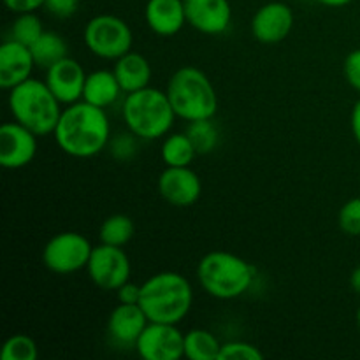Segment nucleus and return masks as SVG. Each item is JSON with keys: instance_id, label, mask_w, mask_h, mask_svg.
Returning a JSON list of instances; mask_svg holds the SVG:
<instances>
[{"instance_id": "2eb2a0df", "label": "nucleus", "mask_w": 360, "mask_h": 360, "mask_svg": "<svg viewBox=\"0 0 360 360\" xmlns=\"http://www.w3.org/2000/svg\"><path fill=\"white\" fill-rule=\"evenodd\" d=\"M186 23L200 34H224L232 20V7L229 0H183Z\"/></svg>"}, {"instance_id": "4c0bfd02", "label": "nucleus", "mask_w": 360, "mask_h": 360, "mask_svg": "<svg viewBox=\"0 0 360 360\" xmlns=\"http://www.w3.org/2000/svg\"><path fill=\"white\" fill-rule=\"evenodd\" d=\"M357 323H359V329H360V306H359V309H357Z\"/></svg>"}, {"instance_id": "72a5a7b5", "label": "nucleus", "mask_w": 360, "mask_h": 360, "mask_svg": "<svg viewBox=\"0 0 360 360\" xmlns=\"http://www.w3.org/2000/svg\"><path fill=\"white\" fill-rule=\"evenodd\" d=\"M118 301L125 302V304H139L141 299V285L132 283V281H127L125 285L118 288Z\"/></svg>"}, {"instance_id": "f3484780", "label": "nucleus", "mask_w": 360, "mask_h": 360, "mask_svg": "<svg viewBox=\"0 0 360 360\" xmlns=\"http://www.w3.org/2000/svg\"><path fill=\"white\" fill-rule=\"evenodd\" d=\"M148 323H150V320L139 304L120 302L109 315L108 333L116 343L136 347L137 340L146 329Z\"/></svg>"}, {"instance_id": "412c9836", "label": "nucleus", "mask_w": 360, "mask_h": 360, "mask_svg": "<svg viewBox=\"0 0 360 360\" xmlns=\"http://www.w3.org/2000/svg\"><path fill=\"white\" fill-rule=\"evenodd\" d=\"M30 49L32 55H34L35 65L46 70L55 65V63H58L60 60L67 58V51H69L65 39L56 34V32L48 30L32 44Z\"/></svg>"}, {"instance_id": "ddd939ff", "label": "nucleus", "mask_w": 360, "mask_h": 360, "mask_svg": "<svg viewBox=\"0 0 360 360\" xmlns=\"http://www.w3.org/2000/svg\"><path fill=\"white\" fill-rule=\"evenodd\" d=\"M158 192L171 206L188 207L199 200L202 183L190 167H165L158 178Z\"/></svg>"}, {"instance_id": "9b49d317", "label": "nucleus", "mask_w": 360, "mask_h": 360, "mask_svg": "<svg viewBox=\"0 0 360 360\" xmlns=\"http://www.w3.org/2000/svg\"><path fill=\"white\" fill-rule=\"evenodd\" d=\"M37 137L16 120L4 123L0 127V165L4 169L27 167L37 153Z\"/></svg>"}, {"instance_id": "39448f33", "label": "nucleus", "mask_w": 360, "mask_h": 360, "mask_svg": "<svg viewBox=\"0 0 360 360\" xmlns=\"http://www.w3.org/2000/svg\"><path fill=\"white\" fill-rule=\"evenodd\" d=\"M169 101L176 116L195 122L213 118L218 111V97L210 77L197 67H181L171 76L167 83Z\"/></svg>"}, {"instance_id": "5701e85b", "label": "nucleus", "mask_w": 360, "mask_h": 360, "mask_svg": "<svg viewBox=\"0 0 360 360\" xmlns=\"http://www.w3.org/2000/svg\"><path fill=\"white\" fill-rule=\"evenodd\" d=\"M197 157L195 146L185 134H171L162 144V160L167 167H190Z\"/></svg>"}, {"instance_id": "393cba45", "label": "nucleus", "mask_w": 360, "mask_h": 360, "mask_svg": "<svg viewBox=\"0 0 360 360\" xmlns=\"http://www.w3.org/2000/svg\"><path fill=\"white\" fill-rule=\"evenodd\" d=\"M186 136L190 137L195 146L197 155H207L217 148L218 144V129L213 123V118H204L190 122L186 129Z\"/></svg>"}, {"instance_id": "9d476101", "label": "nucleus", "mask_w": 360, "mask_h": 360, "mask_svg": "<svg viewBox=\"0 0 360 360\" xmlns=\"http://www.w3.org/2000/svg\"><path fill=\"white\" fill-rule=\"evenodd\" d=\"M146 360H179L185 355V334L174 323L150 322L136 343Z\"/></svg>"}, {"instance_id": "7c9ffc66", "label": "nucleus", "mask_w": 360, "mask_h": 360, "mask_svg": "<svg viewBox=\"0 0 360 360\" xmlns=\"http://www.w3.org/2000/svg\"><path fill=\"white\" fill-rule=\"evenodd\" d=\"M343 72L348 84H350L352 88H355L357 91H360V48L354 49V51L345 58Z\"/></svg>"}, {"instance_id": "f704fd0d", "label": "nucleus", "mask_w": 360, "mask_h": 360, "mask_svg": "<svg viewBox=\"0 0 360 360\" xmlns=\"http://www.w3.org/2000/svg\"><path fill=\"white\" fill-rule=\"evenodd\" d=\"M350 123H352V132H354L355 141H357V144L360 146V98L357 101V104L354 105V109H352Z\"/></svg>"}, {"instance_id": "4be33fe9", "label": "nucleus", "mask_w": 360, "mask_h": 360, "mask_svg": "<svg viewBox=\"0 0 360 360\" xmlns=\"http://www.w3.org/2000/svg\"><path fill=\"white\" fill-rule=\"evenodd\" d=\"M221 343L206 329H192L185 334V357L190 360H220Z\"/></svg>"}, {"instance_id": "a211bd4d", "label": "nucleus", "mask_w": 360, "mask_h": 360, "mask_svg": "<svg viewBox=\"0 0 360 360\" xmlns=\"http://www.w3.org/2000/svg\"><path fill=\"white\" fill-rule=\"evenodd\" d=\"M144 18L151 32L160 37H172L186 23L183 0H148Z\"/></svg>"}, {"instance_id": "dca6fc26", "label": "nucleus", "mask_w": 360, "mask_h": 360, "mask_svg": "<svg viewBox=\"0 0 360 360\" xmlns=\"http://www.w3.org/2000/svg\"><path fill=\"white\" fill-rule=\"evenodd\" d=\"M35 67L34 55L28 46L6 39L0 46V86L4 90L18 86L30 77Z\"/></svg>"}, {"instance_id": "c85d7f7f", "label": "nucleus", "mask_w": 360, "mask_h": 360, "mask_svg": "<svg viewBox=\"0 0 360 360\" xmlns=\"http://www.w3.org/2000/svg\"><path fill=\"white\" fill-rule=\"evenodd\" d=\"M264 354L246 341H229L221 345L220 360H262Z\"/></svg>"}, {"instance_id": "aec40b11", "label": "nucleus", "mask_w": 360, "mask_h": 360, "mask_svg": "<svg viewBox=\"0 0 360 360\" xmlns=\"http://www.w3.org/2000/svg\"><path fill=\"white\" fill-rule=\"evenodd\" d=\"M122 91L118 77L112 70H95V72L88 74L86 81H84L83 101L105 109L118 101Z\"/></svg>"}, {"instance_id": "473e14b6", "label": "nucleus", "mask_w": 360, "mask_h": 360, "mask_svg": "<svg viewBox=\"0 0 360 360\" xmlns=\"http://www.w3.org/2000/svg\"><path fill=\"white\" fill-rule=\"evenodd\" d=\"M44 2L46 0H4L7 9L16 14L35 13L37 9L44 7Z\"/></svg>"}, {"instance_id": "e433bc0d", "label": "nucleus", "mask_w": 360, "mask_h": 360, "mask_svg": "<svg viewBox=\"0 0 360 360\" xmlns=\"http://www.w3.org/2000/svg\"><path fill=\"white\" fill-rule=\"evenodd\" d=\"M316 2L327 7H345L348 6V4L354 2V0H316Z\"/></svg>"}, {"instance_id": "0eeeda50", "label": "nucleus", "mask_w": 360, "mask_h": 360, "mask_svg": "<svg viewBox=\"0 0 360 360\" xmlns=\"http://www.w3.org/2000/svg\"><path fill=\"white\" fill-rule=\"evenodd\" d=\"M84 44L98 58L118 60L130 51L134 42L129 23L115 14H98L86 23Z\"/></svg>"}, {"instance_id": "bb28decb", "label": "nucleus", "mask_w": 360, "mask_h": 360, "mask_svg": "<svg viewBox=\"0 0 360 360\" xmlns=\"http://www.w3.org/2000/svg\"><path fill=\"white\" fill-rule=\"evenodd\" d=\"M39 357L37 343L27 334H14L0 350L2 360H35Z\"/></svg>"}, {"instance_id": "20e7f679", "label": "nucleus", "mask_w": 360, "mask_h": 360, "mask_svg": "<svg viewBox=\"0 0 360 360\" xmlns=\"http://www.w3.org/2000/svg\"><path fill=\"white\" fill-rule=\"evenodd\" d=\"M200 287L211 297L220 301L241 297L252 287L255 271L241 257L229 252H210L197 266Z\"/></svg>"}, {"instance_id": "f257e3e1", "label": "nucleus", "mask_w": 360, "mask_h": 360, "mask_svg": "<svg viewBox=\"0 0 360 360\" xmlns=\"http://www.w3.org/2000/svg\"><path fill=\"white\" fill-rule=\"evenodd\" d=\"M53 134L63 153L90 158L109 146L111 125L104 109L79 101L63 109Z\"/></svg>"}, {"instance_id": "4468645a", "label": "nucleus", "mask_w": 360, "mask_h": 360, "mask_svg": "<svg viewBox=\"0 0 360 360\" xmlns=\"http://www.w3.org/2000/svg\"><path fill=\"white\" fill-rule=\"evenodd\" d=\"M86 76L81 63L67 56L46 70V84L62 104L70 105L83 101Z\"/></svg>"}, {"instance_id": "7ed1b4c3", "label": "nucleus", "mask_w": 360, "mask_h": 360, "mask_svg": "<svg viewBox=\"0 0 360 360\" xmlns=\"http://www.w3.org/2000/svg\"><path fill=\"white\" fill-rule=\"evenodd\" d=\"M9 91L11 115L18 123L30 129L37 136L55 132L63 109L60 108L62 102L53 95L46 81L28 77Z\"/></svg>"}, {"instance_id": "cd10ccee", "label": "nucleus", "mask_w": 360, "mask_h": 360, "mask_svg": "<svg viewBox=\"0 0 360 360\" xmlns=\"http://www.w3.org/2000/svg\"><path fill=\"white\" fill-rule=\"evenodd\" d=\"M338 224L347 236H360V197L347 200L338 213Z\"/></svg>"}, {"instance_id": "c9c22d12", "label": "nucleus", "mask_w": 360, "mask_h": 360, "mask_svg": "<svg viewBox=\"0 0 360 360\" xmlns=\"http://www.w3.org/2000/svg\"><path fill=\"white\" fill-rule=\"evenodd\" d=\"M350 285H352V288H354V292H357V294L360 295V264L355 267L354 271H352Z\"/></svg>"}, {"instance_id": "6e6552de", "label": "nucleus", "mask_w": 360, "mask_h": 360, "mask_svg": "<svg viewBox=\"0 0 360 360\" xmlns=\"http://www.w3.org/2000/svg\"><path fill=\"white\" fill-rule=\"evenodd\" d=\"M94 246L79 232H60L46 243L42 262L51 273L72 274L86 269Z\"/></svg>"}, {"instance_id": "2f4dec72", "label": "nucleus", "mask_w": 360, "mask_h": 360, "mask_svg": "<svg viewBox=\"0 0 360 360\" xmlns=\"http://www.w3.org/2000/svg\"><path fill=\"white\" fill-rule=\"evenodd\" d=\"M44 7L56 18H69L79 7V0H46Z\"/></svg>"}, {"instance_id": "423d86ee", "label": "nucleus", "mask_w": 360, "mask_h": 360, "mask_svg": "<svg viewBox=\"0 0 360 360\" xmlns=\"http://www.w3.org/2000/svg\"><path fill=\"white\" fill-rule=\"evenodd\" d=\"M176 112L167 94L157 88L127 94L123 102V120L132 134L143 141L164 137L174 123Z\"/></svg>"}, {"instance_id": "6ab92c4d", "label": "nucleus", "mask_w": 360, "mask_h": 360, "mask_svg": "<svg viewBox=\"0 0 360 360\" xmlns=\"http://www.w3.org/2000/svg\"><path fill=\"white\" fill-rule=\"evenodd\" d=\"M115 62L112 72L116 74L120 86L125 94H132V91L150 86L151 65L146 56H143L141 53L129 51Z\"/></svg>"}, {"instance_id": "1a4fd4ad", "label": "nucleus", "mask_w": 360, "mask_h": 360, "mask_svg": "<svg viewBox=\"0 0 360 360\" xmlns=\"http://www.w3.org/2000/svg\"><path fill=\"white\" fill-rule=\"evenodd\" d=\"M88 276L101 290H118L130 280V259L122 246L101 243L91 252L86 266Z\"/></svg>"}, {"instance_id": "f8f14e48", "label": "nucleus", "mask_w": 360, "mask_h": 360, "mask_svg": "<svg viewBox=\"0 0 360 360\" xmlns=\"http://www.w3.org/2000/svg\"><path fill=\"white\" fill-rule=\"evenodd\" d=\"M294 11L283 2H267L252 18L253 37L262 44H278L294 28Z\"/></svg>"}, {"instance_id": "b1692460", "label": "nucleus", "mask_w": 360, "mask_h": 360, "mask_svg": "<svg viewBox=\"0 0 360 360\" xmlns=\"http://www.w3.org/2000/svg\"><path fill=\"white\" fill-rule=\"evenodd\" d=\"M134 234H136V225H134L132 218L127 214H111L102 221L101 231H98L101 243L122 246V248L132 241Z\"/></svg>"}, {"instance_id": "f03ea898", "label": "nucleus", "mask_w": 360, "mask_h": 360, "mask_svg": "<svg viewBox=\"0 0 360 360\" xmlns=\"http://www.w3.org/2000/svg\"><path fill=\"white\" fill-rule=\"evenodd\" d=\"M192 302V285L183 274L174 271L153 274L141 285L139 306L150 322L178 326L188 315Z\"/></svg>"}, {"instance_id": "c756f323", "label": "nucleus", "mask_w": 360, "mask_h": 360, "mask_svg": "<svg viewBox=\"0 0 360 360\" xmlns=\"http://www.w3.org/2000/svg\"><path fill=\"white\" fill-rule=\"evenodd\" d=\"M137 139L139 137L136 134L123 132L116 134L111 141H109V148H111V155L116 160H130L134 155L137 153Z\"/></svg>"}, {"instance_id": "a878e982", "label": "nucleus", "mask_w": 360, "mask_h": 360, "mask_svg": "<svg viewBox=\"0 0 360 360\" xmlns=\"http://www.w3.org/2000/svg\"><path fill=\"white\" fill-rule=\"evenodd\" d=\"M44 32L46 30L44 27H42V21L39 20L37 14L23 13L18 14V18L13 21V25H11L9 39L32 48V44H34Z\"/></svg>"}]
</instances>
